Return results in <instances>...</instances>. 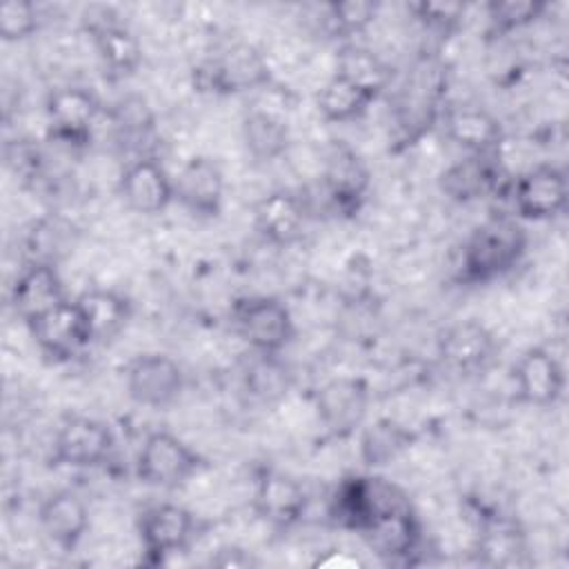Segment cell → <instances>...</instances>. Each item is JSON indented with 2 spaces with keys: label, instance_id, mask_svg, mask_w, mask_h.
Instances as JSON below:
<instances>
[{
  "label": "cell",
  "instance_id": "6da1fadb",
  "mask_svg": "<svg viewBox=\"0 0 569 569\" xmlns=\"http://www.w3.org/2000/svg\"><path fill=\"white\" fill-rule=\"evenodd\" d=\"M527 251V231L511 216H491L462 244L458 276L469 284H485L509 273Z\"/></svg>",
  "mask_w": 569,
  "mask_h": 569
},
{
  "label": "cell",
  "instance_id": "7a4b0ae2",
  "mask_svg": "<svg viewBox=\"0 0 569 569\" xmlns=\"http://www.w3.org/2000/svg\"><path fill=\"white\" fill-rule=\"evenodd\" d=\"M409 502L396 482L376 473H351L333 487L327 516L336 527L360 533L373 518Z\"/></svg>",
  "mask_w": 569,
  "mask_h": 569
},
{
  "label": "cell",
  "instance_id": "3957f363",
  "mask_svg": "<svg viewBox=\"0 0 569 569\" xmlns=\"http://www.w3.org/2000/svg\"><path fill=\"white\" fill-rule=\"evenodd\" d=\"M231 327L256 353L280 356L296 336L291 311L276 296L238 298L231 307Z\"/></svg>",
  "mask_w": 569,
  "mask_h": 569
},
{
  "label": "cell",
  "instance_id": "277c9868",
  "mask_svg": "<svg viewBox=\"0 0 569 569\" xmlns=\"http://www.w3.org/2000/svg\"><path fill=\"white\" fill-rule=\"evenodd\" d=\"M202 467V458L176 433L153 431L136 456V476L156 489H178Z\"/></svg>",
  "mask_w": 569,
  "mask_h": 569
},
{
  "label": "cell",
  "instance_id": "5b68a950",
  "mask_svg": "<svg viewBox=\"0 0 569 569\" xmlns=\"http://www.w3.org/2000/svg\"><path fill=\"white\" fill-rule=\"evenodd\" d=\"M269 82V62L251 42H233L224 47L198 71V87L220 96L262 89Z\"/></svg>",
  "mask_w": 569,
  "mask_h": 569
},
{
  "label": "cell",
  "instance_id": "8992f818",
  "mask_svg": "<svg viewBox=\"0 0 569 569\" xmlns=\"http://www.w3.org/2000/svg\"><path fill=\"white\" fill-rule=\"evenodd\" d=\"M442 89V69L433 60L418 62L409 71L396 98V124L405 142L420 138L438 120Z\"/></svg>",
  "mask_w": 569,
  "mask_h": 569
},
{
  "label": "cell",
  "instance_id": "52a82bcc",
  "mask_svg": "<svg viewBox=\"0 0 569 569\" xmlns=\"http://www.w3.org/2000/svg\"><path fill=\"white\" fill-rule=\"evenodd\" d=\"M371 173L365 160L342 140H331L325 151L320 191L333 213L353 216L365 202Z\"/></svg>",
  "mask_w": 569,
  "mask_h": 569
},
{
  "label": "cell",
  "instance_id": "ba28073f",
  "mask_svg": "<svg viewBox=\"0 0 569 569\" xmlns=\"http://www.w3.org/2000/svg\"><path fill=\"white\" fill-rule=\"evenodd\" d=\"M313 409L322 429L333 438H349L362 429L369 409V387L358 376H338L316 389Z\"/></svg>",
  "mask_w": 569,
  "mask_h": 569
},
{
  "label": "cell",
  "instance_id": "9c48e42d",
  "mask_svg": "<svg viewBox=\"0 0 569 569\" xmlns=\"http://www.w3.org/2000/svg\"><path fill=\"white\" fill-rule=\"evenodd\" d=\"M109 425L89 416H69L51 442V462L69 469H91L109 460L113 451Z\"/></svg>",
  "mask_w": 569,
  "mask_h": 569
},
{
  "label": "cell",
  "instance_id": "30bf717a",
  "mask_svg": "<svg viewBox=\"0 0 569 569\" xmlns=\"http://www.w3.org/2000/svg\"><path fill=\"white\" fill-rule=\"evenodd\" d=\"M38 351L53 362H69L93 345L76 300H64L27 325Z\"/></svg>",
  "mask_w": 569,
  "mask_h": 569
},
{
  "label": "cell",
  "instance_id": "8fae6325",
  "mask_svg": "<svg viewBox=\"0 0 569 569\" xmlns=\"http://www.w3.org/2000/svg\"><path fill=\"white\" fill-rule=\"evenodd\" d=\"M124 387L136 405L164 409L180 398L184 371L167 353H140L124 369Z\"/></svg>",
  "mask_w": 569,
  "mask_h": 569
},
{
  "label": "cell",
  "instance_id": "7c38bea8",
  "mask_svg": "<svg viewBox=\"0 0 569 569\" xmlns=\"http://www.w3.org/2000/svg\"><path fill=\"white\" fill-rule=\"evenodd\" d=\"M51 136L67 147H84L102 113L98 96L87 87H58L44 100Z\"/></svg>",
  "mask_w": 569,
  "mask_h": 569
},
{
  "label": "cell",
  "instance_id": "4fadbf2b",
  "mask_svg": "<svg viewBox=\"0 0 569 569\" xmlns=\"http://www.w3.org/2000/svg\"><path fill=\"white\" fill-rule=\"evenodd\" d=\"M138 536L147 560L162 562L191 545L196 536V518L178 502H156L140 513Z\"/></svg>",
  "mask_w": 569,
  "mask_h": 569
},
{
  "label": "cell",
  "instance_id": "5bb4252c",
  "mask_svg": "<svg viewBox=\"0 0 569 569\" xmlns=\"http://www.w3.org/2000/svg\"><path fill=\"white\" fill-rule=\"evenodd\" d=\"M436 351L447 371L458 376H478L493 365L498 342L482 322L469 318L449 325L438 336Z\"/></svg>",
  "mask_w": 569,
  "mask_h": 569
},
{
  "label": "cell",
  "instance_id": "9a60e30c",
  "mask_svg": "<svg viewBox=\"0 0 569 569\" xmlns=\"http://www.w3.org/2000/svg\"><path fill=\"white\" fill-rule=\"evenodd\" d=\"M569 200L567 176L556 164H536L518 176L511 187V204L522 220H551L565 213Z\"/></svg>",
  "mask_w": 569,
  "mask_h": 569
},
{
  "label": "cell",
  "instance_id": "2e32d148",
  "mask_svg": "<svg viewBox=\"0 0 569 569\" xmlns=\"http://www.w3.org/2000/svg\"><path fill=\"white\" fill-rule=\"evenodd\" d=\"M118 193L127 209L140 216L162 213L173 200V178L151 156L133 158L118 178Z\"/></svg>",
  "mask_w": 569,
  "mask_h": 569
},
{
  "label": "cell",
  "instance_id": "e0dca14e",
  "mask_svg": "<svg viewBox=\"0 0 569 569\" xmlns=\"http://www.w3.org/2000/svg\"><path fill=\"white\" fill-rule=\"evenodd\" d=\"M251 505L269 527L289 529L307 513L309 496L298 478L278 469H264L256 480Z\"/></svg>",
  "mask_w": 569,
  "mask_h": 569
},
{
  "label": "cell",
  "instance_id": "ac0fdd59",
  "mask_svg": "<svg viewBox=\"0 0 569 569\" xmlns=\"http://www.w3.org/2000/svg\"><path fill=\"white\" fill-rule=\"evenodd\" d=\"M513 391L522 405L553 407L565 393V369L545 347H529L511 369Z\"/></svg>",
  "mask_w": 569,
  "mask_h": 569
},
{
  "label": "cell",
  "instance_id": "d6986e66",
  "mask_svg": "<svg viewBox=\"0 0 569 569\" xmlns=\"http://www.w3.org/2000/svg\"><path fill=\"white\" fill-rule=\"evenodd\" d=\"M176 200L198 218H216L224 200V173L213 158H189L173 178Z\"/></svg>",
  "mask_w": 569,
  "mask_h": 569
},
{
  "label": "cell",
  "instance_id": "ffe728a7",
  "mask_svg": "<svg viewBox=\"0 0 569 569\" xmlns=\"http://www.w3.org/2000/svg\"><path fill=\"white\" fill-rule=\"evenodd\" d=\"M309 213L305 198L287 189H273L256 202L253 227L269 244L289 247L302 238Z\"/></svg>",
  "mask_w": 569,
  "mask_h": 569
},
{
  "label": "cell",
  "instance_id": "44dd1931",
  "mask_svg": "<svg viewBox=\"0 0 569 569\" xmlns=\"http://www.w3.org/2000/svg\"><path fill=\"white\" fill-rule=\"evenodd\" d=\"M64 300L62 278L51 262H27L9 289V307L24 325Z\"/></svg>",
  "mask_w": 569,
  "mask_h": 569
},
{
  "label": "cell",
  "instance_id": "7402d4cb",
  "mask_svg": "<svg viewBox=\"0 0 569 569\" xmlns=\"http://www.w3.org/2000/svg\"><path fill=\"white\" fill-rule=\"evenodd\" d=\"M360 538L378 558L387 562L409 560V556L416 553L422 542V527L409 502L373 518L360 531Z\"/></svg>",
  "mask_w": 569,
  "mask_h": 569
},
{
  "label": "cell",
  "instance_id": "603a6c76",
  "mask_svg": "<svg viewBox=\"0 0 569 569\" xmlns=\"http://www.w3.org/2000/svg\"><path fill=\"white\" fill-rule=\"evenodd\" d=\"M500 178L496 153H467L440 173L438 187L449 200L469 204L496 193Z\"/></svg>",
  "mask_w": 569,
  "mask_h": 569
},
{
  "label": "cell",
  "instance_id": "cb8c5ba5",
  "mask_svg": "<svg viewBox=\"0 0 569 569\" xmlns=\"http://www.w3.org/2000/svg\"><path fill=\"white\" fill-rule=\"evenodd\" d=\"M438 118L445 136L467 153H498L502 127L485 107L465 102L447 107Z\"/></svg>",
  "mask_w": 569,
  "mask_h": 569
},
{
  "label": "cell",
  "instance_id": "d4e9b609",
  "mask_svg": "<svg viewBox=\"0 0 569 569\" xmlns=\"http://www.w3.org/2000/svg\"><path fill=\"white\" fill-rule=\"evenodd\" d=\"M38 522L56 547L73 551L89 531V507L76 491L60 489L40 502Z\"/></svg>",
  "mask_w": 569,
  "mask_h": 569
},
{
  "label": "cell",
  "instance_id": "484cf974",
  "mask_svg": "<svg viewBox=\"0 0 569 569\" xmlns=\"http://www.w3.org/2000/svg\"><path fill=\"white\" fill-rule=\"evenodd\" d=\"M89 36L93 40L104 73H109L111 78L133 76L142 64L140 40L133 36V31H129L113 18L102 16L98 20H91Z\"/></svg>",
  "mask_w": 569,
  "mask_h": 569
},
{
  "label": "cell",
  "instance_id": "4316f807",
  "mask_svg": "<svg viewBox=\"0 0 569 569\" xmlns=\"http://www.w3.org/2000/svg\"><path fill=\"white\" fill-rule=\"evenodd\" d=\"M76 302L87 320L91 340L98 345L116 340L131 320V302L113 289H87L76 298Z\"/></svg>",
  "mask_w": 569,
  "mask_h": 569
},
{
  "label": "cell",
  "instance_id": "83f0119b",
  "mask_svg": "<svg viewBox=\"0 0 569 569\" xmlns=\"http://www.w3.org/2000/svg\"><path fill=\"white\" fill-rule=\"evenodd\" d=\"M242 144L256 162H273L289 151L291 133L280 116L253 109L242 118Z\"/></svg>",
  "mask_w": 569,
  "mask_h": 569
},
{
  "label": "cell",
  "instance_id": "f1b7e54d",
  "mask_svg": "<svg viewBox=\"0 0 569 569\" xmlns=\"http://www.w3.org/2000/svg\"><path fill=\"white\" fill-rule=\"evenodd\" d=\"M413 442V433L393 418H378L360 431L358 456L365 467L376 469L400 458Z\"/></svg>",
  "mask_w": 569,
  "mask_h": 569
},
{
  "label": "cell",
  "instance_id": "f546056e",
  "mask_svg": "<svg viewBox=\"0 0 569 569\" xmlns=\"http://www.w3.org/2000/svg\"><path fill=\"white\" fill-rule=\"evenodd\" d=\"M338 76L347 78L349 82H353L356 87H360L362 91H367L369 96L378 98L382 91L389 89L393 71L391 67L369 47L362 44H345L338 51L336 58V71Z\"/></svg>",
  "mask_w": 569,
  "mask_h": 569
},
{
  "label": "cell",
  "instance_id": "4dcf8cb0",
  "mask_svg": "<svg viewBox=\"0 0 569 569\" xmlns=\"http://www.w3.org/2000/svg\"><path fill=\"white\" fill-rule=\"evenodd\" d=\"M478 558L491 567H518L525 565L527 545L522 531L502 518H487L478 533Z\"/></svg>",
  "mask_w": 569,
  "mask_h": 569
},
{
  "label": "cell",
  "instance_id": "1f68e13d",
  "mask_svg": "<svg viewBox=\"0 0 569 569\" xmlns=\"http://www.w3.org/2000/svg\"><path fill=\"white\" fill-rule=\"evenodd\" d=\"M376 98L349 82L347 78L333 73L316 93V109L327 122H351L367 113Z\"/></svg>",
  "mask_w": 569,
  "mask_h": 569
},
{
  "label": "cell",
  "instance_id": "d6a6232c",
  "mask_svg": "<svg viewBox=\"0 0 569 569\" xmlns=\"http://www.w3.org/2000/svg\"><path fill=\"white\" fill-rule=\"evenodd\" d=\"M258 358L244 371V385L260 400H276L289 389V371L278 353H256Z\"/></svg>",
  "mask_w": 569,
  "mask_h": 569
},
{
  "label": "cell",
  "instance_id": "836d02e7",
  "mask_svg": "<svg viewBox=\"0 0 569 569\" xmlns=\"http://www.w3.org/2000/svg\"><path fill=\"white\" fill-rule=\"evenodd\" d=\"M378 2L371 0H342L325 7V27L331 36L349 38L362 33L378 16Z\"/></svg>",
  "mask_w": 569,
  "mask_h": 569
},
{
  "label": "cell",
  "instance_id": "e575fe53",
  "mask_svg": "<svg viewBox=\"0 0 569 569\" xmlns=\"http://www.w3.org/2000/svg\"><path fill=\"white\" fill-rule=\"evenodd\" d=\"M487 18L496 31H516L533 24L547 11V2L540 0H493L487 2Z\"/></svg>",
  "mask_w": 569,
  "mask_h": 569
},
{
  "label": "cell",
  "instance_id": "d590c367",
  "mask_svg": "<svg viewBox=\"0 0 569 569\" xmlns=\"http://www.w3.org/2000/svg\"><path fill=\"white\" fill-rule=\"evenodd\" d=\"M111 116L120 142H140L153 129V116L142 98H124Z\"/></svg>",
  "mask_w": 569,
  "mask_h": 569
},
{
  "label": "cell",
  "instance_id": "8d00e7d4",
  "mask_svg": "<svg viewBox=\"0 0 569 569\" xmlns=\"http://www.w3.org/2000/svg\"><path fill=\"white\" fill-rule=\"evenodd\" d=\"M40 27V11L29 0H7L0 7V38L7 42L24 40Z\"/></svg>",
  "mask_w": 569,
  "mask_h": 569
},
{
  "label": "cell",
  "instance_id": "74e56055",
  "mask_svg": "<svg viewBox=\"0 0 569 569\" xmlns=\"http://www.w3.org/2000/svg\"><path fill=\"white\" fill-rule=\"evenodd\" d=\"M4 160H7V167L18 178H24V180L38 178L42 171V164H44V156H42L40 147L27 138H16V140L7 142Z\"/></svg>",
  "mask_w": 569,
  "mask_h": 569
},
{
  "label": "cell",
  "instance_id": "f35d334b",
  "mask_svg": "<svg viewBox=\"0 0 569 569\" xmlns=\"http://www.w3.org/2000/svg\"><path fill=\"white\" fill-rule=\"evenodd\" d=\"M416 18L433 31H451L467 11L465 2H416L411 4Z\"/></svg>",
  "mask_w": 569,
  "mask_h": 569
},
{
  "label": "cell",
  "instance_id": "ab89813d",
  "mask_svg": "<svg viewBox=\"0 0 569 569\" xmlns=\"http://www.w3.org/2000/svg\"><path fill=\"white\" fill-rule=\"evenodd\" d=\"M211 565H218V567H251V565H256V560L244 549L229 545V547L218 549V553L211 558Z\"/></svg>",
  "mask_w": 569,
  "mask_h": 569
},
{
  "label": "cell",
  "instance_id": "60d3db41",
  "mask_svg": "<svg viewBox=\"0 0 569 569\" xmlns=\"http://www.w3.org/2000/svg\"><path fill=\"white\" fill-rule=\"evenodd\" d=\"M316 565H322V567H333V565H340V567H358L360 560H358V558H351V556H347V553H340V556L331 553V556L318 560Z\"/></svg>",
  "mask_w": 569,
  "mask_h": 569
}]
</instances>
